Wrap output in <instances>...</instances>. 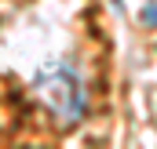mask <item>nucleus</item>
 Masks as SVG:
<instances>
[{
  "mask_svg": "<svg viewBox=\"0 0 157 149\" xmlns=\"http://www.w3.org/2000/svg\"><path fill=\"white\" fill-rule=\"evenodd\" d=\"M33 91H37V98L48 106V113H55L59 116V124L62 127H73L80 116H84V87H80V80L73 69H66V66H48L44 73L33 80Z\"/></svg>",
  "mask_w": 157,
  "mask_h": 149,
  "instance_id": "nucleus-1",
  "label": "nucleus"
},
{
  "mask_svg": "<svg viewBox=\"0 0 157 149\" xmlns=\"http://www.w3.org/2000/svg\"><path fill=\"white\" fill-rule=\"evenodd\" d=\"M143 22H146V26H154V22H157V11H154V4H146V7H143Z\"/></svg>",
  "mask_w": 157,
  "mask_h": 149,
  "instance_id": "nucleus-2",
  "label": "nucleus"
}]
</instances>
